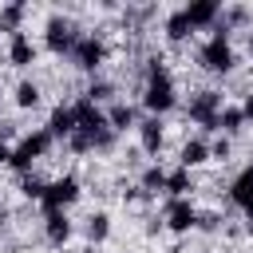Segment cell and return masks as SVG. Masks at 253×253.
I'll return each mask as SVG.
<instances>
[{"label": "cell", "mask_w": 253, "mask_h": 253, "mask_svg": "<svg viewBox=\"0 0 253 253\" xmlns=\"http://www.w3.org/2000/svg\"><path fill=\"white\" fill-rule=\"evenodd\" d=\"M174 103H178V95H174L170 67H166L158 55H150V59H146V83H142V107H146L154 119H162L166 111H174Z\"/></svg>", "instance_id": "1"}, {"label": "cell", "mask_w": 253, "mask_h": 253, "mask_svg": "<svg viewBox=\"0 0 253 253\" xmlns=\"http://www.w3.org/2000/svg\"><path fill=\"white\" fill-rule=\"evenodd\" d=\"M111 95H115V87H111L107 79H91V87L83 91V99H91V103H99V107H103Z\"/></svg>", "instance_id": "26"}, {"label": "cell", "mask_w": 253, "mask_h": 253, "mask_svg": "<svg viewBox=\"0 0 253 253\" xmlns=\"http://www.w3.org/2000/svg\"><path fill=\"white\" fill-rule=\"evenodd\" d=\"M138 146L146 150V154H158L162 150V142H166V126H162V119H154V115H146V119H138Z\"/></svg>", "instance_id": "12"}, {"label": "cell", "mask_w": 253, "mask_h": 253, "mask_svg": "<svg viewBox=\"0 0 253 253\" xmlns=\"http://www.w3.org/2000/svg\"><path fill=\"white\" fill-rule=\"evenodd\" d=\"M67 146H71L75 154H91V150H95V138H91V134H83V130H75V134L67 138Z\"/></svg>", "instance_id": "27"}, {"label": "cell", "mask_w": 253, "mask_h": 253, "mask_svg": "<svg viewBox=\"0 0 253 253\" xmlns=\"http://www.w3.org/2000/svg\"><path fill=\"white\" fill-rule=\"evenodd\" d=\"M8 63L12 67H32L36 63V43L28 32H12L8 36Z\"/></svg>", "instance_id": "13"}, {"label": "cell", "mask_w": 253, "mask_h": 253, "mask_svg": "<svg viewBox=\"0 0 253 253\" xmlns=\"http://www.w3.org/2000/svg\"><path fill=\"white\" fill-rule=\"evenodd\" d=\"M190 190H194V174L190 170H166V194L170 198H190Z\"/></svg>", "instance_id": "20"}, {"label": "cell", "mask_w": 253, "mask_h": 253, "mask_svg": "<svg viewBox=\"0 0 253 253\" xmlns=\"http://www.w3.org/2000/svg\"><path fill=\"white\" fill-rule=\"evenodd\" d=\"M198 63H202L210 75H225V71H233L237 55H233V43H229V28H225V24H217V28H213V36L202 43V51H198Z\"/></svg>", "instance_id": "2"}, {"label": "cell", "mask_w": 253, "mask_h": 253, "mask_svg": "<svg viewBox=\"0 0 253 253\" xmlns=\"http://www.w3.org/2000/svg\"><path fill=\"white\" fill-rule=\"evenodd\" d=\"M241 126H245L241 107H237V103H225V107L217 111V130H221L225 138H233V134H241Z\"/></svg>", "instance_id": "19"}, {"label": "cell", "mask_w": 253, "mask_h": 253, "mask_svg": "<svg viewBox=\"0 0 253 253\" xmlns=\"http://www.w3.org/2000/svg\"><path fill=\"white\" fill-rule=\"evenodd\" d=\"M47 134L51 138H71L75 134V111H71V103H59L55 111H51V119H47Z\"/></svg>", "instance_id": "15"}, {"label": "cell", "mask_w": 253, "mask_h": 253, "mask_svg": "<svg viewBox=\"0 0 253 253\" xmlns=\"http://www.w3.org/2000/svg\"><path fill=\"white\" fill-rule=\"evenodd\" d=\"M229 202H233L245 217H253V166H245V170L229 182Z\"/></svg>", "instance_id": "11"}, {"label": "cell", "mask_w": 253, "mask_h": 253, "mask_svg": "<svg viewBox=\"0 0 253 253\" xmlns=\"http://www.w3.org/2000/svg\"><path fill=\"white\" fill-rule=\"evenodd\" d=\"M237 107H241V115H245V123H253V91H249V95H245V99H241Z\"/></svg>", "instance_id": "31"}, {"label": "cell", "mask_w": 253, "mask_h": 253, "mask_svg": "<svg viewBox=\"0 0 253 253\" xmlns=\"http://www.w3.org/2000/svg\"><path fill=\"white\" fill-rule=\"evenodd\" d=\"M138 190H142V194H166V170H162L158 162L146 166L142 178H138Z\"/></svg>", "instance_id": "22"}, {"label": "cell", "mask_w": 253, "mask_h": 253, "mask_svg": "<svg viewBox=\"0 0 253 253\" xmlns=\"http://www.w3.org/2000/svg\"><path fill=\"white\" fill-rule=\"evenodd\" d=\"M206 162H210V142H206V138H186L182 150H178V166H182V170H198V166H206Z\"/></svg>", "instance_id": "14"}, {"label": "cell", "mask_w": 253, "mask_h": 253, "mask_svg": "<svg viewBox=\"0 0 253 253\" xmlns=\"http://www.w3.org/2000/svg\"><path fill=\"white\" fill-rule=\"evenodd\" d=\"M51 146H55V138L47 134V126L28 130V134H24V138L12 146V162H8V166H12L16 174H32V162H36V158H43Z\"/></svg>", "instance_id": "3"}, {"label": "cell", "mask_w": 253, "mask_h": 253, "mask_svg": "<svg viewBox=\"0 0 253 253\" xmlns=\"http://www.w3.org/2000/svg\"><path fill=\"white\" fill-rule=\"evenodd\" d=\"M20 20H24V4H20V0L4 4V8H0V36H12V32H20Z\"/></svg>", "instance_id": "24"}, {"label": "cell", "mask_w": 253, "mask_h": 253, "mask_svg": "<svg viewBox=\"0 0 253 253\" xmlns=\"http://www.w3.org/2000/svg\"><path fill=\"white\" fill-rule=\"evenodd\" d=\"M79 28H75V20L71 16H47V28H43V43H47V51H55V55H71L75 51V43H79Z\"/></svg>", "instance_id": "4"}, {"label": "cell", "mask_w": 253, "mask_h": 253, "mask_svg": "<svg viewBox=\"0 0 253 253\" xmlns=\"http://www.w3.org/2000/svg\"><path fill=\"white\" fill-rule=\"evenodd\" d=\"M83 233H87V241H91V245H103V241L111 237V213H103V210H99V213H91V217H87V225H83Z\"/></svg>", "instance_id": "21"}, {"label": "cell", "mask_w": 253, "mask_h": 253, "mask_svg": "<svg viewBox=\"0 0 253 253\" xmlns=\"http://www.w3.org/2000/svg\"><path fill=\"white\" fill-rule=\"evenodd\" d=\"M71 59H75V67H79V71H95V67L107 59V43H103L95 32H91V36H79V43H75Z\"/></svg>", "instance_id": "9"}, {"label": "cell", "mask_w": 253, "mask_h": 253, "mask_svg": "<svg viewBox=\"0 0 253 253\" xmlns=\"http://www.w3.org/2000/svg\"><path fill=\"white\" fill-rule=\"evenodd\" d=\"M225 107V99H221V91H194L190 95V107H186V115L198 123V126H206V130H217V111Z\"/></svg>", "instance_id": "6"}, {"label": "cell", "mask_w": 253, "mask_h": 253, "mask_svg": "<svg viewBox=\"0 0 253 253\" xmlns=\"http://www.w3.org/2000/svg\"><path fill=\"white\" fill-rule=\"evenodd\" d=\"M210 158H221V162L229 158V138H225V134H217V138L210 142Z\"/></svg>", "instance_id": "29"}, {"label": "cell", "mask_w": 253, "mask_h": 253, "mask_svg": "<svg viewBox=\"0 0 253 253\" xmlns=\"http://www.w3.org/2000/svg\"><path fill=\"white\" fill-rule=\"evenodd\" d=\"M162 32H166V40H170V43H182V40H190V36H194V28H190V20H186V12H182V8H174V12L166 16Z\"/></svg>", "instance_id": "18"}, {"label": "cell", "mask_w": 253, "mask_h": 253, "mask_svg": "<svg viewBox=\"0 0 253 253\" xmlns=\"http://www.w3.org/2000/svg\"><path fill=\"white\" fill-rule=\"evenodd\" d=\"M249 55H253V36H249Z\"/></svg>", "instance_id": "34"}, {"label": "cell", "mask_w": 253, "mask_h": 253, "mask_svg": "<svg viewBox=\"0 0 253 253\" xmlns=\"http://www.w3.org/2000/svg\"><path fill=\"white\" fill-rule=\"evenodd\" d=\"M111 146H115V130L107 126V130H99V134H95V150H111Z\"/></svg>", "instance_id": "30"}, {"label": "cell", "mask_w": 253, "mask_h": 253, "mask_svg": "<svg viewBox=\"0 0 253 253\" xmlns=\"http://www.w3.org/2000/svg\"><path fill=\"white\" fill-rule=\"evenodd\" d=\"M194 229H202V233H217V229H221V213H198Z\"/></svg>", "instance_id": "28"}, {"label": "cell", "mask_w": 253, "mask_h": 253, "mask_svg": "<svg viewBox=\"0 0 253 253\" xmlns=\"http://www.w3.org/2000/svg\"><path fill=\"white\" fill-rule=\"evenodd\" d=\"M43 190H47V182H43V178H36V174H20V194H24L28 202H40V198H43Z\"/></svg>", "instance_id": "25"}, {"label": "cell", "mask_w": 253, "mask_h": 253, "mask_svg": "<svg viewBox=\"0 0 253 253\" xmlns=\"http://www.w3.org/2000/svg\"><path fill=\"white\" fill-rule=\"evenodd\" d=\"M79 178L75 174H59V178H51L47 182V190H43V198H40V206H43V213H55V210H63L67 213V206H75L79 202Z\"/></svg>", "instance_id": "5"}, {"label": "cell", "mask_w": 253, "mask_h": 253, "mask_svg": "<svg viewBox=\"0 0 253 253\" xmlns=\"http://www.w3.org/2000/svg\"><path fill=\"white\" fill-rule=\"evenodd\" d=\"M0 162H12V146H8L4 138H0Z\"/></svg>", "instance_id": "32"}, {"label": "cell", "mask_w": 253, "mask_h": 253, "mask_svg": "<svg viewBox=\"0 0 253 253\" xmlns=\"http://www.w3.org/2000/svg\"><path fill=\"white\" fill-rule=\"evenodd\" d=\"M71 111H75V130H83V134H99V130H107V111L99 107V103H91V99H75L71 103Z\"/></svg>", "instance_id": "8"}, {"label": "cell", "mask_w": 253, "mask_h": 253, "mask_svg": "<svg viewBox=\"0 0 253 253\" xmlns=\"http://www.w3.org/2000/svg\"><path fill=\"white\" fill-rule=\"evenodd\" d=\"M0 233H4V210H0Z\"/></svg>", "instance_id": "33"}, {"label": "cell", "mask_w": 253, "mask_h": 253, "mask_svg": "<svg viewBox=\"0 0 253 253\" xmlns=\"http://www.w3.org/2000/svg\"><path fill=\"white\" fill-rule=\"evenodd\" d=\"M12 99H16V107H20V111H32V107H40V83H32V79H20Z\"/></svg>", "instance_id": "23"}, {"label": "cell", "mask_w": 253, "mask_h": 253, "mask_svg": "<svg viewBox=\"0 0 253 253\" xmlns=\"http://www.w3.org/2000/svg\"><path fill=\"white\" fill-rule=\"evenodd\" d=\"M182 12L190 20V28H217V20H221V4L217 0H190Z\"/></svg>", "instance_id": "10"}, {"label": "cell", "mask_w": 253, "mask_h": 253, "mask_svg": "<svg viewBox=\"0 0 253 253\" xmlns=\"http://www.w3.org/2000/svg\"><path fill=\"white\" fill-rule=\"evenodd\" d=\"M0 99H4V95H0Z\"/></svg>", "instance_id": "36"}, {"label": "cell", "mask_w": 253, "mask_h": 253, "mask_svg": "<svg viewBox=\"0 0 253 253\" xmlns=\"http://www.w3.org/2000/svg\"><path fill=\"white\" fill-rule=\"evenodd\" d=\"M0 210H4V206H0Z\"/></svg>", "instance_id": "35"}, {"label": "cell", "mask_w": 253, "mask_h": 253, "mask_svg": "<svg viewBox=\"0 0 253 253\" xmlns=\"http://www.w3.org/2000/svg\"><path fill=\"white\" fill-rule=\"evenodd\" d=\"M194 221H198V206H194L190 198H166V206H162V225H166L170 233H190Z\"/></svg>", "instance_id": "7"}, {"label": "cell", "mask_w": 253, "mask_h": 253, "mask_svg": "<svg viewBox=\"0 0 253 253\" xmlns=\"http://www.w3.org/2000/svg\"><path fill=\"white\" fill-rule=\"evenodd\" d=\"M43 237H47L55 249L71 241V221H67V213H63V210H55V213H43Z\"/></svg>", "instance_id": "16"}, {"label": "cell", "mask_w": 253, "mask_h": 253, "mask_svg": "<svg viewBox=\"0 0 253 253\" xmlns=\"http://www.w3.org/2000/svg\"><path fill=\"white\" fill-rule=\"evenodd\" d=\"M107 126H111L115 134L134 130V126H138V111H134L130 103H111V107H107Z\"/></svg>", "instance_id": "17"}]
</instances>
